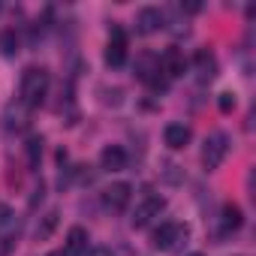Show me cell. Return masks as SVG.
<instances>
[{
  "mask_svg": "<svg viewBox=\"0 0 256 256\" xmlns=\"http://www.w3.org/2000/svg\"><path fill=\"white\" fill-rule=\"evenodd\" d=\"M48 84H52V76L46 66H28L24 76H22V90H18V100L28 106V108H36L46 102L48 96Z\"/></svg>",
  "mask_w": 256,
  "mask_h": 256,
  "instance_id": "1",
  "label": "cell"
},
{
  "mask_svg": "<svg viewBox=\"0 0 256 256\" xmlns=\"http://www.w3.org/2000/svg\"><path fill=\"white\" fill-rule=\"evenodd\" d=\"M187 238H190V229H187V223L166 220V223H160V226L154 229V235H151V244H154L157 250H178L181 244H187Z\"/></svg>",
  "mask_w": 256,
  "mask_h": 256,
  "instance_id": "2",
  "label": "cell"
},
{
  "mask_svg": "<svg viewBox=\"0 0 256 256\" xmlns=\"http://www.w3.org/2000/svg\"><path fill=\"white\" fill-rule=\"evenodd\" d=\"M133 70H136V78H139V82H145L151 90L163 94V90L169 88V82L160 76V60H157V54H151V52L139 54V58H136V64H133Z\"/></svg>",
  "mask_w": 256,
  "mask_h": 256,
  "instance_id": "3",
  "label": "cell"
},
{
  "mask_svg": "<svg viewBox=\"0 0 256 256\" xmlns=\"http://www.w3.org/2000/svg\"><path fill=\"white\" fill-rule=\"evenodd\" d=\"M163 211H166V199H163L160 193H145V196L136 202L130 223H133V226H139V229H142V226H151Z\"/></svg>",
  "mask_w": 256,
  "mask_h": 256,
  "instance_id": "4",
  "label": "cell"
},
{
  "mask_svg": "<svg viewBox=\"0 0 256 256\" xmlns=\"http://www.w3.org/2000/svg\"><path fill=\"white\" fill-rule=\"evenodd\" d=\"M226 151H229V139H226V133H211V136L205 139V145H202V166H205L208 172H214V169L223 163Z\"/></svg>",
  "mask_w": 256,
  "mask_h": 256,
  "instance_id": "5",
  "label": "cell"
},
{
  "mask_svg": "<svg viewBox=\"0 0 256 256\" xmlns=\"http://www.w3.org/2000/svg\"><path fill=\"white\" fill-rule=\"evenodd\" d=\"M157 60H160V76H163L166 82H169V78H181V76L187 72V66H190L187 58H184V52H181L178 46H169Z\"/></svg>",
  "mask_w": 256,
  "mask_h": 256,
  "instance_id": "6",
  "label": "cell"
},
{
  "mask_svg": "<svg viewBox=\"0 0 256 256\" xmlns=\"http://www.w3.org/2000/svg\"><path fill=\"white\" fill-rule=\"evenodd\" d=\"M130 199H133V187H130V184H124V181H118V184H108V187L102 190V205H106L112 214H120V211H126Z\"/></svg>",
  "mask_w": 256,
  "mask_h": 256,
  "instance_id": "7",
  "label": "cell"
},
{
  "mask_svg": "<svg viewBox=\"0 0 256 256\" xmlns=\"http://www.w3.org/2000/svg\"><path fill=\"white\" fill-rule=\"evenodd\" d=\"M28 124H30V108L22 100H12L4 108V130L6 133H22V130H28Z\"/></svg>",
  "mask_w": 256,
  "mask_h": 256,
  "instance_id": "8",
  "label": "cell"
},
{
  "mask_svg": "<svg viewBox=\"0 0 256 256\" xmlns=\"http://www.w3.org/2000/svg\"><path fill=\"white\" fill-rule=\"evenodd\" d=\"M106 64L112 66V70H118V66H124L126 64V34L114 24L112 30H108V46H106Z\"/></svg>",
  "mask_w": 256,
  "mask_h": 256,
  "instance_id": "9",
  "label": "cell"
},
{
  "mask_svg": "<svg viewBox=\"0 0 256 256\" xmlns=\"http://www.w3.org/2000/svg\"><path fill=\"white\" fill-rule=\"evenodd\" d=\"M18 229H22V220L18 214L10 208V205H0V241H4L6 247L18 238Z\"/></svg>",
  "mask_w": 256,
  "mask_h": 256,
  "instance_id": "10",
  "label": "cell"
},
{
  "mask_svg": "<svg viewBox=\"0 0 256 256\" xmlns=\"http://www.w3.org/2000/svg\"><path fill=\"white\" fill-rule=\"evenodd\" d=\"M166 24V16L157 10V6H145V10H139V16H136V30L139 34H157L160 28Z\"/></svg>",
  "mask_w": 256,
  "mask_h": 256,
  "instance_id": "11",
  "label": "cell"
},
{
  "mask_svg": "<svg viewBox=\"0 0 256 256\" xmlns=\"http://www.w3.org/2000/svg\"><path fill=\"white\" fill-rule=\"evenodd\" d=\"M190 139H193V130H190V126L187 124H169L166 126V130H163V142L172 148V151H181V148H187L190 145Z\"/></svg>",
  "mask_w": 256,
  "mask_h": 256,
  "instance_id": "12",
  "label": "cell"
},
{
  "mask_svg": "<svg viewBox=\"0 0 256 256\" xmlns=\"http://www.w3.org/2000/svg\"><path fill=\"white\" fill-rule=\"evenodd\" d=\"M100 166H102L106 172H120V169H126V151H124L120 145H106V148L100 151Z\"/></svg>",
  "mask_w": 256,
  "mask_h": 256,
  "instance_id": "13",
  "label": "cell"
},
{
  "mask_svg": "<svg viewBox=\"0 0 256 256\" xmlns=\"http://www.w3.org/2000/svg\"><path fill=\"white\" fill-rule=\"evenodd\" d=\"M193 66H196V78H199V82H211V78L217 76V58H214L208 48H199V52H196Z\"/></svg>",
  "mask_w": 256,
  "mask_h": 256,
  "instance_id": "14",
  "label": "cell"
},
{
  "mask_svg": "<svg viewBox=\"0 0 256 256\" xmlns=\"http://www.w3.org/2000/svg\"><path fill=\"white\" fill-rule=\"evenodd\" d=\"M241 223H244L241 208H238L235 202L223 205V211H220V235H232V232H238V229H241Z\"/></svg>",
  "mask_w": 256,
  "mask_h": 256,
  "instance_id": "15",
  "label": "cell"
},
{
  "mask_svg": "<svg viewBox=\"0 0 256 256\" xmlns=\"http://www.w3.org/2000/svg\"><path fill=\"white\" fill-rule=\"evenodd\" d=\"M90 235H88V229L84 226H72L70 232H66V253L70 256H84L90 247Z\"/></svg>",
  "mask_w": 256,
  "mask_h": 256,
  "instance_id": "16",
  "label": "cell"
},
{
  "mask_svg": "<svg viewBox=\"0 0 256 256\" xmlns=\"http://www.w3.org/2000/svg\"><path fill=\"white\" fill-rule=\"evenodd\" d=\"M18 34L12 30V28H4V30H0V54H4V58H16L18 54Z\"/></svg>",
  "mask_w": 256,
  "mask_h": 256,
  "instance_id": "17",
  "label": "cell"
},
{
  "mask_svg": "<svg viewBox=\"0 0 256 256\" xmlns=\"http://www.w3.org/2000/svg\"><path fill=\"white\" fill-rule=\"evenodd\" d=\"M58 220H60V214H58V211H48V214L42 217V223L36 226V241H48L52 232H54V226H58Z\"/></svg>",
  "mask_w": 256,
  "mask_h": 256,
  "instance_id": "18",
  "label": "cell"
},
{
  "mask_svg": "<svg viewBox=\"0 0 256 256\" xmlns=\"http://www.w3.org/2000/svg\"><path fill=\"white\" fill-rule=\"evenodd\" d=\"M40 157H42V136H30L28 139V163H30V169L40 166Z\"/></svg>",
  "mask_w": 256,
  "mask_h": 256,
  "instance_id": "19",
  "label": "cell"
},
{
  "mask_svg": "<svg viewBox=\"0 0 256 256\" xmlns=\"http://www.w3.org/2000/svg\"><path fill=\"white\" fill-rule=\"evenodd\" d=\"M235 108V96L232 94H220V112H232Z\"/></svg>",
  "mask_w": 256,
  "mask_h": 256,
  "instance_id": "20",
  "label": "cell"
},
{
  "mask_svg": "<svg viewBox=\"0 0 256 256\" xmlns=\"http://www.w3.org/2000/svg\"><path fill=\"white\" fill-rule=\"evenodd\" d=\"M84 256H114V253H112L108 247H94V250H88Z\"/></svg>",
  "mask_w": 256,
  "mask_h": 256,
  "instance_id": "21",
  "label": "cell"
},
{
  "mask_svg": "<svg viewBox=\"0 0 256 256\" xmlns=\"http://www.w3.org/2000/svg\"><path fill=\"white\" fill-rule=\"evenodd\" d=\"M48 256H70V253H66V250H52Z\"/></svg>",
  "mask_w": 256,
  "mask_h": 256,
  "instance_id": "22",
  "label": "cell"
},
{
  "mask_svg": "<svg viewBox=\"0 0 256 256\" xmlns=\"http://www.w3.org/2000/svg\"><path fill=\"white\" fill-rule=\"evenodd\" d=\"M187 256H205V253H187Z\"/></svg>",
  "mask_w": 256,
  "mask_h": 256,
  "instance_id": "23",
  "label": "cell"
}]
</instances>
